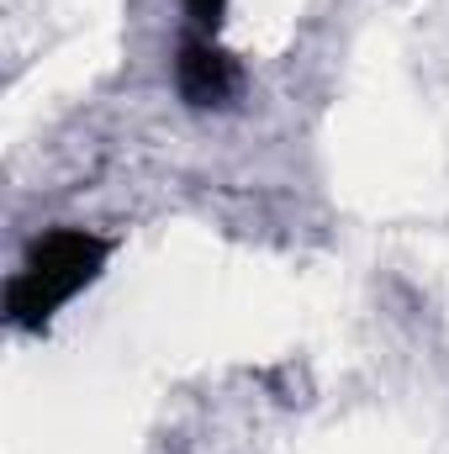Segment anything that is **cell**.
<instances>
[{
  "instance_id": "obj_1",
  "label": "cell",
  "mask_w": 449,
  "mask_h": 454,
  "mask_svg": "<svg viewBox=\"0 0 449 454\" xmlns=\"http://www.w3.org/2000/svg\"><path fill=\"white\" fill-rule=\"evenodd\" d=\"M101 259H106L101 238H91V232H80V227L48 232V238L32 248L27 270L11 280V323H16V328H43L80 286L96 280Z\"/></svg>"
},
{
  "instance_id": "obj_3",
  "label": "cell",
  "mask_w": 449,
  "mask_h": 454,
  "mask_svg": "<svg viewBox=\"0 0 449 454\" xmlns=\"http://www.w3.org/2000/svg\"><path fill=\"white\" fill-rule=\"evenodd\" d=\"M185 11H191V21L196 27H217L227 11V0H185Z\"/></svg>"
},
{
  "instance_id": "obj_2",
  "label": "cell",
  "mask_w": 449,
  "mask_h": 454,
  "mask_svg": "<svg viewBox=\"0 0 449 454\" xmlns=\"http://www.w3.org/2000/svg\"><path fill=\"white\" fill-rule=\"evenodd\" d=\"M175 80H180V96L191 106H227L238 96V64L212 43H185Z\"/></svg>"
}]
</instances>
